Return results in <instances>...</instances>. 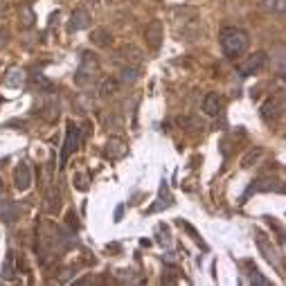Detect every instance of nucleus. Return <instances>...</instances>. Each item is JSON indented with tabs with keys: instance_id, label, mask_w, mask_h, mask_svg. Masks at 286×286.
Segmentation results:
<instances>
[{
	"instance_id": "9",
	"label": "nucleus",
	"mask_w": 286,
	"mask_h": 286,
	"mask_svg": "<svg viewBox=\"0 0 286 286\" xmlns=\"http://www.w3.org/2000/svg\"><path fill=\"white\" fill-rule=\"evenodd\" d=\"M106 156L111 158V160H117V158H124L127 156V151H129V147H127V142H124L122 138H111L106 142Z\"/></svg>"
},
{
	"instance_id": "18",
	"label": "nucleus",
	"mask_w": 286,
	"mask_h": 286,
	"mask_svg": "<svg viewBox=\"0 0 286 286\" xmlns=\"http://www.w3.org/2000/svg\"><path fill=\"white\" fill-rule=\"evenodd\" d=\"M178 124H180L182 129H185V127H192V129H203V122H201V119H196V117H180V119H178Z\"/></svg>"
},
{
	"instance_id": "22",
	"label": "nucleus",
	"mask_w": 286,
	"mask_h": 286,
	"mask_svg": "<svg viewBox=\"0 0 286 286\" xmlns=\"http://www.w3.org/2000/svg\"><path fill=\"white\" fill-rule=\"evenodd\" d=\"M266 9H271V11H284V0H268V5H266Z\"/></svg>"
},
{
	"instance_id": "14",
	"label": "nucleus",
	"mask_w": 286,
	"mask_h": 286,
	"mask_svg": "<svg viewBox=\"0 0 286 286\" xmlns=\"http://www.w3.org/2000/svg\"><path fill=\"white\" fill-rule=\"evenodd\" d=\"M279 108H282V106H279L275 99H268L266 104L261 106V117H264L266 122H273V119L279 115Z\"/></svg>"
},
{
	"instance_id": "13",
	"label": "nucleus",
	"mask_w": 286,
	"mask_h": 286,
	"mask_svg": "<svg viewBox=\"0 0 286 286\" xmlns=\"http://www.w3.org/2000/svg\"><path fill=\"white\" fill-rule=\"evenodd\" d=\"M90 41L95 45H99V48H108V45L113 43V36L111 32L104 30V27H99V30H93V36H90Z\"/></svg>"
},
{
	"instance_id": "15",
	"label": "nucleus",
	"mask_w": 286,
	"mask_h": 286,
	"mask_svg": "<svg viewBox=\"0 0 286 286\" xmlns=\"http://www.w3.org/2000/svg\"><path fill=\"white\" fill-rule=\"evenodd\" d=\"M14 273H16V268H14V253H7V257H5V266H3V277L5 279H14Z\"/></svg>"
},
{
	"instance_id": "7",
	"label": "nucleus",
	"mask_w": 286,
	"mask_h": 286,
	"mask_svg": "<svg viewBox=\"0 0 286 286\" xmlns=\"http://www.w3.org/2000/svg\"><path fill=\"white\" fill-rule=\"evenodd\" d=\"M16 219H18V205L11 198H0V221L11 226Z\"/></svg>"
},
{
	"instance_id": "19",
	"label": "nucleus",
	"mask_w": 286,
	"mask_h": 286,
	"mask_svg": "<svg viewBox=\"0 0 286 286\" xmlns=\"http://www.w3.org/2000/svg\"><path fill=\"white\" fill-rule=\"evenodd\" d=\"M259 149H250V151H248V156H246L243 160H241V167H253V162H255V160L257 158H259Z\"/></svg>"
},
{
	"instance_id": "1",
	"label": "nucleus",
	"mask_w": 286,
	"mask_h": 286,
	"mask_svg": "<svg viewBox=\"0 0 286 286\" xmlns=\"http://www.w3.org/2000/svg\"><path fill=\"white\" fill-rule=\"evenodd\" d=\"M221 50L228 59H237L239 54H243L250 45V36L246 30H239V27H228V30L221 32Z\"/></svg>"
},
{
	"instance_id": "25",
	"label": "nucleus",
	"mask_w": 286,
	"mask_h": 286,
	"mask_svg": "<svg viewBox=\"0 0 286 286\" xmlns=\"http://www.w3.org/2000/svg\"><path fill=\"white\" fill-rule=\"evenodd\" d=\"M122 212H124V208L119 205V208L115 210V221H122Z\"/></svg>"
},
{
	"instance_id": "24",
	"label": "nucleus",
	"mask_w": 286,
	"mask_h": 286,
	"mask_svg": "<svg viewBox=\"0 0 286 286\" xmlns=\"http://www.w3.org/2000/svg\"><path fill=\"white\" fill-rule=\"evenodd\" d=\"M68 223H70V226H74V228L79 226V223H77V216H74V212H68Z\"/></svg>"
},
{
	"instance_id": "21",
	"label": "nucleus",
	"mask_w": 286,
	"mask_h": 286,
	"mask_svg": "<svg viewBox=\"0 0 286 286\" xmlns=\"http://www.w3.org/2000/svg\"><path fill=\"white\" fill-rule=\"evenodd\" d=\"M250 279H253V284H261V286H268V284H271V279L261 277L257 268H255V271H250Z\"/></svg>"
},
{
	"instance_id": "10",
	"label": "nucleus",
	"mask_w": 286,
	"mask_h": 286,
	"mask_svg": "<svg viewBox=\"0 0 286 286\" xmlns=\"http://www.w3.org/2000/svg\"><path fill=\"white\" fill-rule=\"evenodd\" d=\"M203 111H205V115L216 117L221 113V97L216 93H208L203 99Z\"/></svg>"
},
{
	"instance_id": "2",
	"label": "nucleus",
	"mask_w": 286,
	"mask_h": 286,
	"mask_svg": "<svg viewBox=\"0 0 286 286\" xmlns=\"http://www.w3.org/2000/svg\"><path fill=\"white\" fill-rule=\"evenodd\" d=\"M97 72H99V61H97V56L93 52H84L81 66H79V70L74 72V84H77V86L90 84L95 79Z\"/></svg>"
},
{
	"instance_id": "20",
	"label": "nucleus",
	"mask_w": 286,
	"mask_h": 286,
	"mask_svg": "<svg viewBox=\"0 0 286 286\" xmlns=\"http://www.w3.org/2000/svg\"><path fill=\"white\" fill-rule=\"evenodd\" d=\"M122 79H124V81L133 84L135 79H138V70H135V68H124V70H122Z\"/></svg>"
},
{
	"instance_id": "6",
	"label": "nucleus",
	"mask_w": 286,
	"mask_h": 286,
	"mask_svg": "<svg viewBox=\"0 0 286 286\" xmlns=\"http://www.w3.org/2000/svg\"><path fill=\"white\" fill-rule=\"evenodd\" d=\"M14 185H16V190H18V192H27V190H30L32 171H30V167H27L25 162H21L18 167H16V171H14Z\"/></svg>"
},
{
	"instance_id": "11",
	"label": "nucleus",
	"mask_w": 286,
	"mask_h": 286,
	"mask_svg": "<svg viewBox=\"0 0 286 286\" xmlns=\"http://www.w3.org/2000/svg\"><path fill=\"white\" fill-rule=\"evenodd\" d=\"M282 192V185H279L277 180H271V178H261V180H257L255 185H250V190L246 192V196H250V194H255V192Z\"/></svg>"
},
{
	"instance_id": "8",
	"label": "nucleus",
	"mask_w": 286,
	"mask_h": 286,
	"mask_svg": "<svg viewBox=\"0 0 286 286\" xmlns=\"http://www.w3.org/2000/svg\"><path fill=\"white\" fill-rule=\"evenodd\" d=\"M90 25V14L86 9H74L70 16V23H68V32H79L86 30Z\"/></svg>"
},
{
	"instance_id": "3",
	"label": "nucleus",
	"mask_w": 286,
	"mask_h": 286,
	"mask_svg": "<svg viewBox=\"0 0 286 286\" xmlns=\"http://www.w3.org/2000/svg\"><path fill=\"white\" fill-rule=\"evenodd\" d=\"M81 145V131H79L77 124H68V131H66V140H64V149H61V169L68 165V158L72 156L74 151Z\"/></svg>"
},
{
	"instance_id": "23",
	"label": "nucleus",
	"mask_w": 286,
	"mask_h": 286,
	"mask_svg": "<svg viewBox=\"0 0 286 286\" xmlns=\"http://www.w3.org/2000/svg\"><path fill=\"white\" fill-rule=\"evenodd\" d=\"M74 182H77V190H81V192L88 190V182H86V176L84 174H79L77 178H74Z\"/></svg>"
},
{
	"instance_id": "4",
	"label": "nucleus",
	"mask_w": 286,
	"mask_h": 286,
	"mask_svg": "<svg viewBox=\"0 0 286 286\" xmlns=\"http://www.w3.org/2000/svg\"><path fill=\"white\" fill-rule=\"evenodd\" d=\"M264 64H266V52H255L237 66V72L241 74V77H250V74H255L257 70H261Z\"/></svg>"
},
{
	"instance_id": "12",
	"label": "nucleus",
	"mask_w": 286,
	"mask_h": 286,
	"mask_svg": "<svg viewBox=\"0 0 286 286\" xmlns=\"http://www.w3.org/2000/svg\"><path fill=\"white\" fill-rule=\"evenodd\" d=\"M23 79H25V74H23V70H18V68H11V70L5 74L3 84L7 86V88H21Z\"/></svg>"
},
{
	"instance_id": "16",
	"label": "nucleus",
	"mask_w": 286,
	"mask_h": 286,
	"mask_svg": "<svg viewBox=\"0 0 286 286\" xmlns=\"http://www.w3.org/2000/svg\"><path fill=\"white\" fill-rule=\"evenodd\" d=\"M117 81L115 79H104V84H101V88H99V95L101 97H108V95H113V93H117Z\"/></svg>"
},
{
	"instance_id": "5",
	"label": "nucleus",
	"mask_w": 286,
	"mask_h": 286,
	"mask_svg": "<svg viewBox=\"0 0 286 286\" xmlns=\"http://www.w3.org/2000/svg\"><path fill=\"white\" fill-rule=\"evenodd\" d=\"M145 41L149 50H158L162 43V23L160 21H151L145 30Z\"/></svg>"
},
{
	"instance_id": "17",
	"label": "nucleus",
	"mask_w": 286,
	"mask_h": 286,
	"mask_svg": "<svg viewBox=\"0 0 286 286\" xmlns=\"http://www.w3.org/2000/svg\"><path fill=\"white\" fill-rule=\"evenodd\" d=\"M32 81H34V86H36L38 90H45V93H50V90H52V84H50L48 79L43 77V74H34Z\"/></svg>"
}]
</instances>
